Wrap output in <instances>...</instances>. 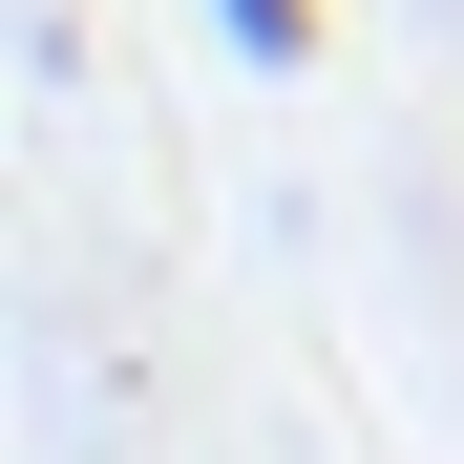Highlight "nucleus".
<instances>
[{
    "instance_id": "nucleus-1",
    "label": "nucleus",
    "mask_w": 464,
    "mask_h": 464,
    "mask_svg": "<svg viewBox=\"0 0 464 464\" xmlns=\"http://www.w3.org/2000/svg\"><path fill=\"white\" fill-rule=\"evenodd\" d=\"M232 22V63H317V0H211Z\"/></svg>"
}]
</instances>
